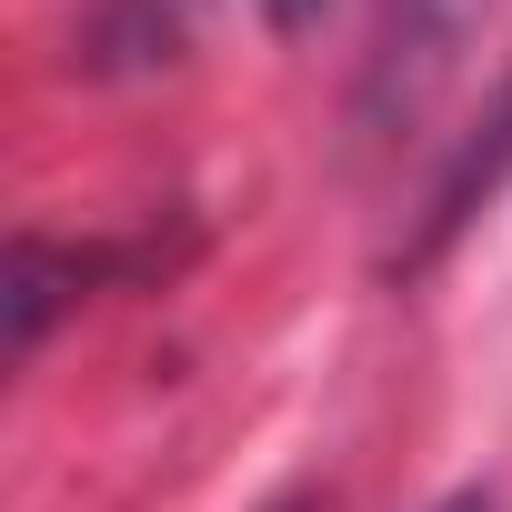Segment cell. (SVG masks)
Returning <instances> with one entry per match:
<instances>
[{
  "instance_id": "obj_1",
  "label": "cell",
  "mask_w": 512,
  "mask_h": 512,
  "mask_svg": "<svg viewBox=\"0 0 512 512\" xmlns=\"http://www.w3.org/2000/svg\"><path fill=\"white\" fill-rule=\"evenodd\" d=\"M492 21V0H392V61H382V91L422 101L432 71H452V51Z\"/></svg>"
},
{
  "instance_id": "obj_2",
  "label": "cell",
  "mask_w": 512,
  "mask_h": 512,
  "mask_svg": "<svg viewBox=\"0 0 512 512\" xmlns=\"http://www.w3.org/2000/svg\"><path fill=\"white\" fill-rule=\"evenodd\" d=\"M272 21H282V31H302V21H312V0H272Z\"/></svg>"
}]
</instances>
